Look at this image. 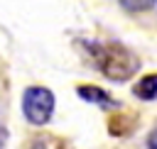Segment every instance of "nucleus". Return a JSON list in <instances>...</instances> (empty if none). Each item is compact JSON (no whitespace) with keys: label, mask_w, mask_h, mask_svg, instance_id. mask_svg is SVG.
<instances>
[{"label":"nucleus","mask_w":157,"mask_h":149,"mask_svg":"<svg viewBox=\"0 0 157 149\" xmlns=\"http://www.w3.org/2000/svg\"><path fill=\"white\" fill-rule=\"evenodd\" d=\"M91 56L98 66V71L110 78V81H128L140 71V59L132 49L118 44V42H105V44H88Z\"/></svg>","instance_id":"nucleus-1"},{"label":"nucleus","mask_w":157,"mask_h":149,"mask_svg":"<svg viewBox=\"0 0 157 149\" xmlns=\"http://www.w3.org/2000/svg\"><path fill=\"white\" fill-rule=\"evenodd\" d=\"M54 93L44 85H29L22 93V112L25 120L34 127H42L52 120L54 115Z\"/></svg>","instance_id":"nucleus-2"},{"label":"nucleus","mask_w":157,"mask_h":149,"mask_svg":"<svg viewBox=\"0 0 157 149\" xmlns=\"http://www.w3.org/2000/svg\"><path fill=\"white\" fill-rule=\"evenodd\" d=\"M76 93H78V98L86 100V103H96V105H101V107H118V103H115L103 88H98V85L86 83V85H78Z\"/></svg>","instance_id":"nucleus-3"},{"label":"nucleus","mask_w":157,"mask_h":149,"mask_svg":"<svg viewBox=\"0 0 157 149\" xmlns=\"http://www.w3.org/2000/svg\"><path fill=\"white\" fill-rule=\"evenodd\" d=\"M132 95L140 100H157V73H145L132 85Z\"/></svg>","instance_id":"nucleus-4"},{"label":"nucleus","mask_w":157,"mask_h":149,"mask_svg":"<svg viewBox=\"0 0 157 149\" xmlns=\"http://www.w3.org/2000/svg\"><path fill=\"white\" fill-rule=\"evenodd\" d=\"M29 149H71L69 142H64L61 137H54V134H42L32 142Z\"/></svg>","instance_id":"nucleus-5"},{"label":"nucleus","mask_w":157,"mask_h":149,"mask_svg":"<svg viewBox=\"0 0 157 149\" xmlns=\"http://www.w3.org/2000/svg\"><path fill=\"white\" fill-rule=\"evenodd\" d=\"M155 2H157V0H120V7L135 15V12H147Z\"/></svg>","instance_id":"nucleus-6"},{"label":"nucleus","mask_w":157,"mask_h":149,"mask_svg":"<svg viewBox=\"0 0 157 149\" xmlns=\"http://www.w3.org/2000/svg\"><path fill=\"white\" fill-rule=\"evenodd\" d=\"M147 147H150V149H157V129L150 132V137H147Z\"/></svg>","instance_id":"nucleus-7"}]
</instances>
